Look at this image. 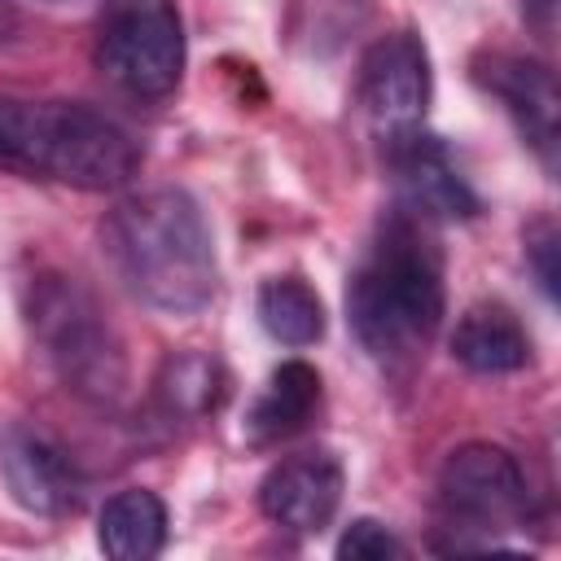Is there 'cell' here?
Segmentation results:
<instances>
[{"mask_svg":"<svg viewBox=\"0 0 561 561\" xmlns=\"http://www.w3.org/2000/svg\"><path fill=\"white\" fill-rule=\"evenodd\" d=\"M443 307L447 285L434 219L394 206L351 272L346 324L373 364L386 373H412L443 324Z\"/></svg>","mask_w":561,"mask_h":561,"instance_id":"obj_1","label":"cell"},{"mask_svg":"<svg viewBox=\"0 0 561 561\" xmlns=\"http://www.w3.org/2000/svg\"><path fill=\"white\" fill-rule=\"evenodd\" d=\"M101 254L131 298L167 316H193L219 289L210 224L184 188L123 197L101 219Z\"/></svg>","mask_w":561,"mask_h":561,"instance_id":"obj_2","label":"cell"},{"mask_svg":"<svg viewBox=\"0 0 561 561\" xmlns=\"http://www.w3.org/2000/svg\"><path fill=\"white\" fill-rule=\"evenodd\" d=\"M0 171L110 193L140 171V145L83 101H26L0 92Z\"/></svg>","mask_w":561,"mask_h":561,"instance_id":"obj_3","label":"cell"},{"mask_svg":"<svg viewBox=\"0 0 561 561\" xmlns=\"http://www.w3.org/2000/svg\"><path fill=\"white\" fill-rule=\"evenodd\" d=\"M438 552H508L526 548L513 535H526L535 517V495L522 460L500 443H465L456 447L434 486Z\"/></svg>","mask_w":561,"mask_h":561,"instance_id":"obj_4","label":"cell"},{"mask_svg":"<svg viewBox=\"0 0 561 561\" xmlns=\"http://www.w3.org/2000/svg\"><path fill=\"white\" fill-rule=\"evenodd\" d=\"M26 320L48 368L61 377L66 390H75L88 403L123 399L127 355L114 324L101 316L88 289H79L66 276H35L26 294Z\"/></svg>","mask_w":561,"mask_h":561,"instance_id":"obj_5","label":"cell"},{"mask_svg":"<svg viewBox=\"0 0 561 561\" xmlns=\"http://www.w3.org/2000/svg\"><path fill=\"white\" fill-rule=\"evenodd\" d=\"M96 66L136 101H162L184 79V22L175 0H105Z\"/></svg>","mask_w":561,"mask_h":561,"instance_id":"obj_6","label":"cell"},{"mask_svg":"<svg viewBox=\"0 0 561 561\" xmlns=\"http://www.w3.org/2000/svg\"><path fill=\"white\" fill-rule=\"evenodd\" d=\"M434 92L430 53L412 31L377 35L359 57V110L368 127L390 145L425 123Z\"/></svg>","mask_w":561,"mask_h":561,"instance_id":"obj_7","label":"cell"},{"mask_svg":"<svg viewBox=\"0 0 561 561\" xmlns=\"http://www.w3.org/2000/svg\"><path fill=\"white\" fill-rule=\"evenodd\" d=\"M0 478L26 513L66 517L83 504V473L75 456L39 425H9L0 434Z\"/></svg>","mask_w":561,"mask_h":561,"instance_id":"obj_8","label":"cell"},{"mask_svg":"<svg viewBox=\"0 0 561 561\" xmlns=\"http://www.w3.org/2000/svg\"><path fill=\"white\" fill-rule=\"evenodd\" d=\"M473 79L504 105L517 136L535 149L543 171H557V75L522 53H482L473 61Z\"/></svg>","mask_w":561,"mask_h":561,"instance_id":"obj_9","label":"cell"},{"mask_svg":"<svg viewBox=\"0 0 561 561\" xmlns=\"http://www.w3.org/2000/svg\"><path fill=\"white\" fill-rule=\"evenodd\" d=\"M346 491L342 460L333 451H302L280 465H272L259 482V508L267 522L294 530V535H320Z\"/></svg>","mask_w":561,"mask_h":561,"instance_id":"obj_10","label":"cell"},{"mask_svg":"<svg viewBox=\"0 0 561 561\" xmlns=\"http://www.w3.org/2000/svg\"><path fill=\"white\" fill-rule=\"evenodd\" d=\"M390 149V171L399 184V206L425 215V219H473L478 215V193L469 188L465 171L447 153V145L430 131H408L386 145Z\"/></svg>","mask_w":561,"mask_h":561,"instance_id":"obj_11","label":"cell"},{"mask_svg":"<svg viewBox=\"0 0 561 561\" xmlns=\"http://www.w3.org/2000/svg\"><path fill=\"white\" fill-rule=\"evenodd\" d=\"M451 355L469 373H517L530 359V337L513 307L504 302H473L451 333Z\"/></svg>","mask_w":561,"mask_h":561,"instance_id":"obj_12","label":"cell"},{"mask_svg":"<svg viewBox=\"0 0 561 561\" xmlns=\"http://www.w3.org/2000/svg\"><path fill=\"white\" fill-rule=\"evenodd\" d=\"M320 408V373L302 359H285L267 386L259 390V399L245 412V438L250 443H280L294 438L298 430H307L311 412Z\"/></svg>","mask_w":561,"mask_h":561,"instance_id":"obj_13","label":"cell"},{"mask_svg":"<svg viewBox=\"0 0 561 561\" xmlns=\"http://www.w3.org/2000/svg\"><path fill=\"white\" fill-rule=\"evenodd\" d=\"M96 543L114 561H149L167 548V504L149 486H123L96 517Z\"/></svg>","mask_w":561,"mask_h":561,"instance_id":"obj_14","label":"cell"},{"mask_svg":"<svg viewBox=\"0 0 561 561\" xmlns=\"http://www.w3.org/2000/svg\"><path fill=\"white\" fill-rule=\"evenodd\" d=\"M259 324L285 346H311L324 337V302L302 276H272L259 285Z\"/></svg>","mask_w":561,"mask_h":561,"instance_id":"obj_15","label":"cell"},{"mask_svg":"<svg viewBox=\"0 0 561 561\" xmlns=\"http://www.w3.org/2000/svg\"><path fill=\"white\" fill-rule=\"evenodd\" d=\"M224 394H228V377H224L219 359H210L202 351L171 355L158 373V399L171 416H206L224 403Z\"/></svg>","mask_w":561,"mask_h":561,"instance_id":"obj_16","label":"cell"},{"mask_svg":"<svg viewBox=\"0 0 561 561\" xmlns=\"http://www.w3.org/2000/svg\"><path fill=\"white\" fill-rule=\"evenodd\" d=\"M403 552H408L403 539L390 526L373 522V517H355L337 539L342 561H386V557H403Z\"/></svg>","mask_w":561,"mask_h":561,"instance_id":"obj_17","label":"cell"},{"mask_svg":"<svg viewBox=\"0 0 561 561\" xmlns=\"http://www.w3.org/2000/svg\"><path fill=\"white\" fill-rule=\"evenodd\" d=\"M526 259H530V272L543 289V298L552 302L557 298V224L552 219H535L526 228Z\"/></svg>","mask_w":561,"mask_h":561,"instance_id":"obj_18","label":"cell"},{"mask_svg":"<svg viewBox=\"0 0 561 561\" xmlns=\"http://www.w3.org/2000/svg\"><path fill=\"white\" fill-rule=\"evenodd\" d=\"M557 4L561 0H522V18L530 22V31L539 39H552V31H557Z\"/></svg>","mask_w":561,"mask_h":561,"instance_id":"obj_19","label":"cell"},{"mask_svg":"<svg viewBox=\"0 0 561 561\" xmlns=\"http://www.w3.org/2000/svg\"><path fill=\"white\" fill-rule=\"evenodd\" d=\"M13 26H18V13H13V4H9V0H0V39H9V35H13Z\"/></svg>","mask_w":561,"mask_h":561,"instance_id":"obj_20","label":"cell"}]
</instances>
